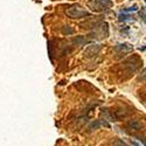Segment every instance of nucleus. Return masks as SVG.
I'll return each mask as SVG.
<instances>
[{
    "instance_id": "5",
    "label": "nucleus",
    "mask_w": 146,
    "mask_h": 146,
    "mask_svg": "<svg viewBox=\"0 0 146 146\" xmlns=\"http://www.w3.org/2000/svg\"><path fill=\"white\" fill-rule=\"evenodd\" d=\"M110 146H127V145H126V143H125L124 140H121V139H118V138H116V139L111 140V143H110Z\"/></svg>"
},
{
    "instance_id": "1",
    "label": "nucleus",
    "mask_w": 146,
    "mask_h": 146,
    "mask_svg": "<svg viewBox=\"0 0 146 146\" xmlns=\"http://www.w3.org/2000/svg\"><path fill=\"white\" fill-rule=\"evenodd\" d=\"M66 14L69 18H71V19H82V18H86V17L90 15L89 12L84 7L80 6V5H72V6H70L66 11Z\"/></svg>"
},
{
    "instance_id": "4",
    "label": "nucleus",
    "mask_w": 146,
    "mask_h": 146,
    "mask_svg": "<svg viewBox=\"0 0 146 146\" xmlns=\"http://www.w3.org/2000/svg\"><path fill=\"white\" fill-rule=\"evenodd\" d=\"M126 127L132 131H140L143 129V124L139 120H129L126 123Z\"/></svg>"
},
{
    "instance_id": "2",
    "label": "nucleus",
    "mask_w": 146,
    "mask_h": 146,
    "mask_svg": "<svg viewBox=\"0 0 146 146\" xmlns=\"http://www.w3.org/2000/svg\"><path fill=\"white\" fill-rule=\"evenodd\" d=\"M112 1L111 0H94L91 3V8L95 12H104L108 11L109 8L112 7Z\"/></svg>"
},
{
    "instance_id": "3",
    "label": "nucleus",
    "mask_w": 146,
    "mask_h": 146,
    "mask_svg": "<svg viewBox=\"0 0 146 146\" xmlns=\"http://www.w3.org/2000/svg\"><path fill=\"white\" fill-rule=\"evenodd\" d=\"M101 50V46L100 44H91L89 46L86 50H84V56L86 57H92L95 55H97Z\"/></svg>"
},
{
    "instance_id": "7",
    "label": "nucleus",
    "mask_w": 146,
    "mask_h": 146,
    "mask_svg": "<svg viewBox=\"0 0 146 146\" xmlns=\"http://www.w3.org/2000/svg\"><path fill=\"white\" fill-rule=\"evenodd\" d=\"M100 125H101V124H100V121H98V120H96V123H92V125L90 126V129H97Z\"/></svg>"
},
{
    "instance_id": "8",
    "label": "nucleus",
    "mask_w": 146,
    "mask_h": 146,
    "mask_svg": "<svg viewBox=\"0 0 146 146\" xmlns=\"http://www.w3.org/2000/svg\"><path fill=\"white\" fill-rule=\"evenodd\" d=\"M132 145H133V146H139V145H138L136 141H132Z\"/></svg>"
},
{
    "instance_id": "6",
    "label": "nucleus",
    "mask_w": 146,
    "mask_h": 146,
    "mask_svg": "<svg viewBox=\"0 0 146 146\" xmlns=\"http://www.w3.org/2000/svg\"><path fill=\"white\" fill-rule=\"evenodd\" d=\"M119 48H120L121 50H130V49H131V46L127 44V43H123V44L120 43V44L117 46V49H119Z\"/></svg>"
}]
</instances>
